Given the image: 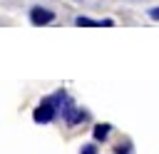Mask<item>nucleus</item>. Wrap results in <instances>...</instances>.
<instances>
[{
    "instance_id": "6",
    "label": "nucleus",
    "mask_w": 159,
    "mask_h": 154,
    "mask_svg": "<svg viewBox=\"0 0 159 154\" xmlns=\"http://www.w3.org/2000/svg\"><path fill=\"white\" fill-rule=\"evenodd\" d=\"M80 154H97V149H94V144H84L80 149Z\"/></svg>"
},
{
    "instance_id": "4",
    "label": "nucleus",
    "mask_w": 159,
    "mask_h": 154,
    "mask_svg": "<svg viewBox=\"0 0 159 154\" xmlns=\"http://www.w3.org/2000/svg\"><path fill=\"white\" fill-rule=\"evenodd\" d=\"M75 25H80V27H99V25H104V20H89V17L80 15V17H75Z\"/></svg>"
},
{
    "instance_id": "1",
    "label": "nucleus",
    "mask_w": 159,
    "mask_h": 154,
    "mask_svg": "<svg viewBox=\"0 0 159 154\" xmlns=\"http://www.w3.org/2000/svg\"><path fill=\"white\" fill-rule=\"evenodd\" d=\"M65 99H67L65 89H57L52 97H45V99L35 107L32 119H35L37 124H47V122H52V119H55V114H57V109H60V104H62Z\"/></svg>"
},
{
    "instance_id": "5",
    "label": "nucleus",
    "mask_w": 159,
    "mask_h": 154,
    "mask_svg": "<svg viewBox=\"0 0 159 154\" xmlns=\"http://www.w3.org/2000/svg\"><path fill=\"white\" fill-rule=\"evenodd\" d=\"M109 129H112L109 124H97L92 134H94V139H107V134H109Z\"/></svg>"
},
{
    "instance_id": "7",
    "label": "nucleus",
    "mask_w": 159,
    "mask_h": 154,
    "mask_svg": "<svg viewBox=\"0 0 159 154\" xmlns=\"http://www.w3.org/2000/svg\"><path fill=\"white\" fill-rule=\"evenodd\" d=\"M149 17H154V20H159V7H152V10H149Z\"/></svg>"
},
{
    "instance_id": "2",
    "label": "nucleus",
    "mask_w": 159,
    "mask_h": 154,
    "mask_svg": "<svg viewBox=\"0 0 159 154\" xmlns=\"http://www.w3.org/2000/svg\"><path fill=\"white\" fill-rule=\"evenodd\" d=\"M55 20V12L52 10H47V7H32L30 10V22L32 25H47V22H52Z\"/></svg>"
},
{
    "instance_id": "3",
    "label": "nucleus",
    "mask_w": 159,
    "mask_h": 154,
    "mask_svg": "<svg viewBox=\"0 0 159 154\" xmlns=\"http://www.w3.org/2000/svg\"><path fill=\"white\" fill-rule=\"evenodd\" d=\"M62 112H65L67 124H77V122H84V119H87V112H84V109H77L72 102H67V109H62Z\"/></svg>"
}]
</instances>
